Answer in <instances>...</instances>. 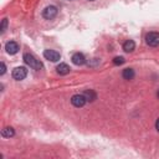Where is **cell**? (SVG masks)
Here are the masks:
<instances>
[{
  "label": "cell",
  "instance_id": "cell-1",
  "mask_svg": "<svg viewBox=\"0 0 159 159\" xmlns=\"http://www.w3.org/2000/svg\"><path fill=\"white\" fill-rule=\"evenodd\" d=\"M24 61H25V63H26L27 66H30V67L34 68V70H41V68L43 67V66H42V62H41L40 60H37L34 55L29 53V52L24 53Z\"/></svg>",
  "mask_w": 159,
  "mask_h": 159
},
{
  "label": "cell",
  "instance_id": "cell-7",
  "mask_svg": "<svg viewBox=\"0 0 159 159\" xmlns=\"http://www.w3.org/2000/svg\"><path fill=\"white\" fill-rule=\"evenodd\" d=\"M5 50H6V52H7L9 55H15V53H17V51H19V45H17V42H15V41H9V42H6V45H5Z\"/></svg>",
  "mask_w": 159,
  "mask_h": 159
},
{
  "label": "cell",
  "instance_id": "cell-13",
  "mask_svg": "<svg viewBox=\"0 0 159 159\" xmlns=\"http://www.w3.org/2000/svg\"><path fill=\"white\" fill-rule=\"evenodd\" d=\"M122 76L124 80H132L134 77V70L133 68H124Z\"/></svg>",
  "mask_w": 159,
  "mask_h": 159
},
{
  "label": "cell",
  "instance_id": "cell-19",
  "mask_svg": "<svg viewBox=\"0 0 159 159\" xmlns=\"http://www.w3.org/2000/svg\"><path fill=\"white\" fill-rule=\"evenodd\" d=\"M89 1H93V0H89Z\"/></svg>",
  "mask_w": 159,
  "mask_h": 159
},
{
  "label": "cell",
  "instance_id": "cell-9",
  "mask_svg": "<svg viewBox=\"0 0 159 159\" xmlns=\"http://www.w3.org/2000/svg\"><path fill=\"white\" fill-rule=\"evenodd\" d=\"M56 70H57V73L65 76V75L70 73V70H71V68H70V66H68L67 63H60V65L56 67Z\"/></svg>",
  "mask_w": 159,
  "mask_h": 159
},
{
  "label": "cell",
  "instance_id": "cell-12",
  "mask_svg": "<svg viewBox=\"0 0 159 159\" xmlns=\"http://www.w3.org/2000/svg\"><path fill=\"white\" fill-rule=\"evenodd\" d=\"M14 134H15V130H14V128H11V127H5L4 129H1V135H2L4 138L14 137Z\"/></svg>",
  "mask_w": 159,
  "mask_h": 159
},
{
  "label": "cell",
  "instance_id": "cell-5",
  "mask_svg": "<svg viewBox=\"0 0 159 159\" xmlns=\"http://www.w3.org/2000/svg\"><path fill=\"white\" fill-rule=\"evenodd\" d=\"M86 102H87V99H86V97L83 94H75V96L71 97V103L77 108L83 107L86 104Z\"/></svg>",
  "mask_w": 159,
  "mask_h": 159
},
{
  "label": "cell",
  "instance_id": "cell-17",
  "mask_svg": "<svg viewBox=\"0 0 159 159\" xmlns=\"http://www.w3.org/2000/svg\"><path fill=\"white\" fill-rule=\"evenodd\" d=\"M155 128H157V130L159 132V118H158L157 122H155Z\"/></svg>",
  "mask_w": 159,
  "mask_h": 159
},
{
  "label": "cell",
  "instance_id": "cell-18",
  "mask_svg": "<svg viewBox=\"0 0 159 159\" xmlns=\"http://www.w3.org/2000/svg\"><path fill=\"white\" fill-rule=\"evenodd\" d=\"M157 96H158V98H159V89H158V92H157Z\"/></svg>",
  "mask_w": 159,
  "mask_h": 159
},
{
  "label": "cell",
  "instance_id": "cell-11",
  "mask_svg": "<svg viewBox=\"0 0 159 159\" xmlns=\"http://www.w3.org/2000/svg\"><path fill=\"white\" fill-rule=\"evenodd\" d=\"M83 96L86 97V99H87L88 102H93V101L97 98V94H96V92H94L93 89H86V91L83 92Z\"/></svg>",
  "mask_w": 159,
  "mask_h": 159
},
{
  "label": "cell",
  "instance_id": "cell-15",
  "mask_svg": "<svg viewBox=\"0 0 159 159\" xmlns=\"http://www.w3.org/2000/svg\"><path fill=\"white\" fill-rule=\"evenodd\" d=\"M6 25H7V19H2V21H1V26H0V32H1V34L5 32Z\"/></svg>",
  "mask_w": 159,
  "mask_h": 159
},
{
  "label": "cell",
  "instance_id": "cell-8",
  "mask_svg": "<svg viewBox=\"0 0 159 159\" xmlns=\"http://www.w3.org/2000/svg\"><path fill=\"white\" fill-rule=\"evenodd\" d=\"M71 60H72V62H73L76 66H82V65L86 63V58H84L83 53H81V52H76V53H73Z\"/></svg>",
  "mask_w": 159,
  "mask_h": 159
},
{
  "label": "cell",
  "instance_id": "cell-2",
  "mask_svg": "<svg viewBox=\"0 0 159 159\" xmlns=\"http://www.w3.org/2000/svg\"><path fill=\"white\" fill-rule=\"evenodd\" d=\"M145 42L152 46V47H155L159 45V32H155V31H152L149 34H147L145 36Z\"/></svg>",
  "mask_w": 159,
  "mask_h": 159
},
{
  "label": "cell",
  "instance_id": "cell-10",
  "mask_svg": "<svg viewBox=\"0 0 159 159\" xmlns=\"http://www.w3.org/2000/svg\"><path fill=\"white\" fill-rule=\"evenodd\" d=\"M134 48H135V43L133 40H127L123 43V50L125 52H132V51H134Z\"/></svg>",
  "mask_w": 159,
  "mask_h": 159
},
{
  "label": "cell",
  "instance_id": "cell-3",
  "mask_svg": "<svg viewBox=\"0 0 159 159\" xmlns=\"http://www.w3.org/2000/svg\"><path fill=\"white\" fill-rule=\"evenodd\" d=\"M11 75H12V78H14V80H16V81H21V80H24V78L26 77V75H27V70H26L25 67L20 66V67L14 68Z\"/></svg>",
  "mask_w": 159,
  "mask_h": 159
},
{
  "label": "cell",
  "instance_id": "cell-6",
  "mask_svg": "<svg viewBox=\"0 0 159 159\" xmlns=\"http://www.w3.org/2000/svg\"><path fill=\"white\" fill-rule=\"evenodd\" d=\"M43 57H45L46 60L51 61V62H57V61L61 58L60 53H58L57 51H53V50H45V51H43Z\"/></svg>",
  "mask_w": 159,
  "mask_h": 159
},
{
  "label": "cell",
  "instance_id": "cell-16",
  "mask_svg": "<svg viewBox=\"0 0 159 159\" xmlns=\"http://www.w3.org/2000/svg\"><path fill=\"white\" fill-rule=\"evenodd\" d=\"M5 71H6V66H5V63H4V62H1V71H0V75L2 76V75L5 73Z\"/></svg>",
  "mask_w": 159,
  "mask_h": 159
},
{
  "label": "cell",
  "instance_id": "cell-14",
  "mask_svg": "<svg viewBox=\"0 0 159 159\" xmlns=\"http://www.w3.org/2000/svg\"><path fill=\"white\" fill-rule=\"evenodd\" d=\"M123 62H124V58H123V57H120V56H117V57H114V58H113V63H114V65H117V66H118V65H122Z\"/></svg>",
  "mask_w": 159,
  "mask_h": 159
},
{
  "label": "cell",
  "instance_id": "cell-4",
  "mask_svg": "<svg viewBox=\"0 0 159 159\" xmlns=\"http://www.w3.org/2000/svg\"><path fill=\"white\" fill-rule=\"evenodd\" d=\"M57 12H58L57 7L53 6V5H50V6H46V7L43 9L42 16H43L45 19H47V20H51V19H53V17L57 15Z\"/></svg>",
  "mask_w": 159,
  "mask_h": 159
}]
</instances>
